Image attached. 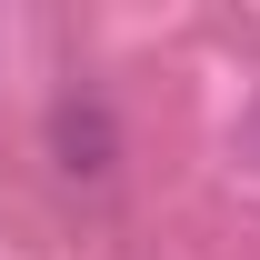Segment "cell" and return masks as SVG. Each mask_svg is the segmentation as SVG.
Masks as SVG:
<instances>
[{
	"label": "cell",
	"instance_id": "cell-2",
	"mask_svg": "<svg viewBox=\"0 0 260 260\" xmlns=\"http://www.w3.org/2000/svg\"><path fill=\"white\" fill-rule=\"evenodd\" d=\"M240 150H250V160H260V100H250V110H240Z\"/></svg>",
	"mask_w": 260,
	"mask_h": 260
},
{
	"label": "cell",
	"instance_id": "cell-1",
	"mask_svg": "<svg viewBox=\"0 0 260 260\" xmlns=\"http://www.w3.org/2000/svg\"><path fill=\"white\" fill-rule=\"evenodd\" d=\"M40 150H50V170H60V180L100 190V180L120 170V120H110V100H100L90 80H70V90L50 100V120H40Z\"/></svg>",
	"mask_w": 260,
	"mask_h": 260
}]
</instances>
